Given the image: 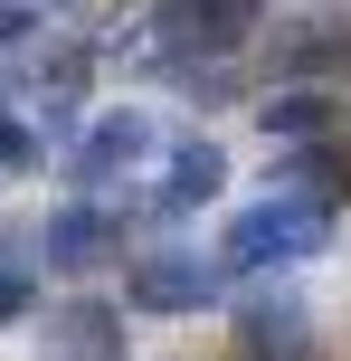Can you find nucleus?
I'll return each instance as SVG.
<instances>
[{"mask_svg":"<svg viewBox=\"0 0 351 361\" xmlns=\"http://www.w3.org/2000/svg\"><path fill=\"white\" fill-rule=\"evenodd\" d=\"M323 228H333V209H323L314 190L257 200V209L228 219V238H219V276H266V267H285V257H314Z\"/></svg>","mask_w":351,"mask_h":361,"instance_id":"1","label":"nucleus"},{"mask_svg":"<svg viewBox=\"0 0 351 361\" xmlns=\"http://www.w3.org/2000/svg\"><path fill=\"white\" fill-rule=\"evenodd\" d=\"M152 152H162V124H152V114H105V124L86 133V143H76V180H86V190H105V180H124V171H143Z\"/></svg>","mask_w":351,"mask_h":361,"instance_id":"2","label":"nucleus"},{"mask_svg":"<svg viewBox=\"0 0 351 361\" xmlns=\"http://www.w3.org/2000/svg\"><path fill=\"white\" fill-rule=\"evenodd\" d=\"M257 10L266 0H162V38L190 48V57H228L247 29H257Z\"/></svg>","mask_w":351,"mask_h":361,"instance_id":"3","label":"nucleus"},{"mask_svg":"<svg viewBox=\"0 0 351 361\" xmlns=\"http://www.w3.org/2000/svg\"><path fill=\"white\" fill-rule=\"evenodd\" d=\"M38 361H124V314L114 305H57L38 324Z\"/></svg>","mask_w":351,"mask_h":361,"instance_id":"4","label":"nucleus"},{"mask_svg":"<svg viewBox=\"0 0 351 361\" xmlns=\"http://www.w3.org/2000/svg\"><path fill=\"white\" fill-rule=\"evenodd\" d=\"M124 295L143 314H190V305L219 295V267H200V257H143V267L124 276Z\"/></svg>","mask_w":351,"mask_h":361,"instance_id":"5","label":"nucleus"},{"mask_svg":"<svg viewBox=\"0 0 351 361\" xmlns=\"http://www.w3.org/2000/svg\"><path fill=\"white\" fill-rule=\"evenodd\" d=\"M219 190H228V152L219 143H181V152H171V180L152 190V209L181 219V209H200V200H219Z\"/></svg>","mask_w":351,"mask_h":361,"instance_id":"6","label":"nucleus"},{"mask_svg":"<svg viewBox=\"0 0 351 361\" xmlns=\"http://www.w3.org/2000/svg\"><path fill=\"white\" fill-rule=\"evenodd\" d=\"M114 238H124V219H114V209H57L38 247H48V267H67V276H76V267H95Z\"/></svg>","mask_w":351,"mask_h":361,"instance_id":"7","label":"nucleus"},{"mask_svg":"<svg viewBox=\"0 0 351 361\" xmlns=\"http://www.w3.org/2000/svg\"><path fill=\"white\" fill-rule=\"evenodd\" d=\"M238 343H247V361H304V305H257L238 324Z\"/></svg>","mask_w":351,"mask_h":361,"instance_id":"8","label":"nucleus"},{"mask_svg":"<svg viewBox=\"0 0 351 361\" xmlns=\"http://www.w3.org/2000/svg\"><path fill=\"white\" fill-rule=\"evenodd\" d=\"M266 133L304 143V133H323V105H314V95H285V105H266Z\"/></svg>","mask_w":351,"mask_h":361,"instance_id":"9","label":"nucleus"},{"mask_svg":"<svg viewBox=\"0 0 351 361\" xmlns=\"http://www.w3.org/2000/svg\"><path fill=\"white\" fill-rule=\"evenodd\" d=\"M29 305V276H0V314H19Z\"/></svg>","mask_w":351,"mask_h":361,"instance_id":"10","label":"nucleus"},{"mask_svg":"<svg viewBox=\"0 0 351 361\" xmlns=\"http://www.w3.org/2000/svg\"><path fill=\"white\" fill-rule=\"evenodd\" d=\"M10 38H29V10H0V48H10Z\"/></svg>","mask_w":351,"mask_h":361,"instance_id":"11","label":"nucleus"}]
</instances>
